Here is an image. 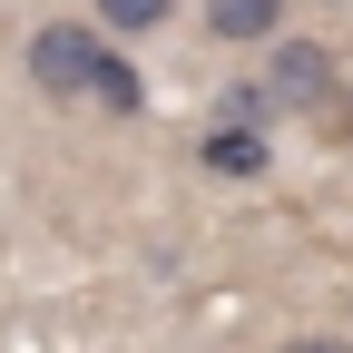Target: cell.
Returning <instances> with one entry per match:
<instances>
[{"instance_id": "obj_1", "label": "cell", "mask_w": 353, "mask_h": 353, "mask_svg": "<svg viewBox=\"0 0 353 353\" xmlns=\"http://www.w3.org/2000/svg\"><path fill=\"white\" fill-rule=\"evenodd\" d=\"M334 88H343V59L324 50V39H275V50H265V69L236 79L216 118H255V128H265V118H285V108H294V118H314Z\"/></svg>"}, {"instance_id": "obj_2", "label": "cell", "mask_w": 353, "mask_h": 353, "mask_svg": "<svg viewBox=\"0 0 353 353\" xmlns=\"http://www.w3.org/2000/svg\"><path fill=\"white\" fill-rule=\"evenodd\" d=\"M108 59H118V39H99L88 20H39V30H30V50H20V69H30L39 99H88V108H99Z\"/></svg>"}, {"instance_id": "obj_3", "label": "cell", "mask_w": 353, "mask_h": 353, "mask_svg": "<svg viewBox=\"0 0 353 353\" xmlns=\"http://www.w3.org/2000/svg\"><path fill=\"white\" fill-rule=\"evenodd\" d=\"M196 157H206V176H265L275 167V138H265L255 118H206Z\"/></svg>"}, {"instance_id": "obj_4", "label": "cell", "mask_w": 353, "mask_h": 353, "mask_svg": "<svg viewBox=\"0 0 353 353\" xmlns=\"http://www.w3.org/2000/svg\"><path fill=\"white\" fill-rule=\"evenodd\" d=\"M206 30L226 50H275L285 39V0H206Z\"/></svg>"}, {"instance_id": "obj_5", "label": "cell", "mask_w": 353, "mask_h": 353, "mask_svg": "<svg viewBox=\"0 0 353 353\" xmlns=\"http://www.w3.org/2000/svg\"><path fill=\"white\" fill-rule=\"evenodd\" d=\"M167 20H176V0H88V30L99 39H148Z\"/></svg>"}, {"instance_id": "obj_6", "label": "cell", "mask_w": 353, "mask_h": 353, "mask_svg": "<svg viewBox=\"0 0 353 353\" xmlns=\"http://www.w3.org/2000/svg\"><path fill=\"white\" fill-rule=\"evenodd\" d=\"M314 128H324V148H353V99H343V88L314 108Z\"/></svg>"}, {"instance_id": "obj_7", "label": "cell", "mask_w": 353, "mask_h": 353, "mask_svg": "<svg viewBox=\"0 0 353 353\" xmlns=\"http://www.w3.org/2000/svg\"><path fill=\"white\" fill-rule=\"evenodd\" d=\"M275 353H353V343H343V334H285Z\"/></svg>"}]
</instances>
